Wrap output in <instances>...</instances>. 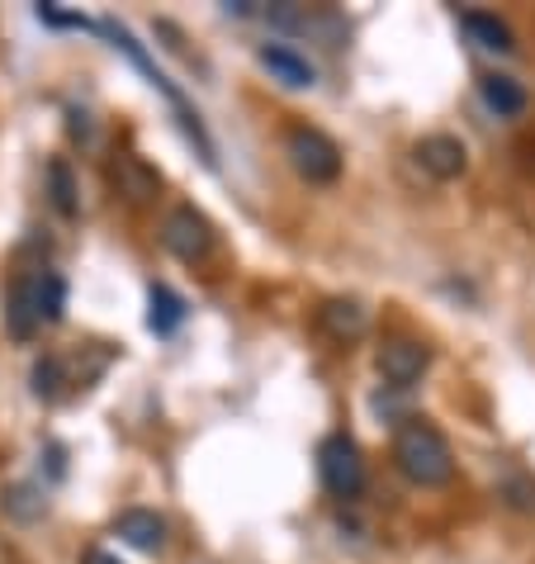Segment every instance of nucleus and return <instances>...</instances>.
<instances>
[{"instance_id":"f03ea898","label":"nucleus","mask_w":535,"mask_h":564,"mask_svg":"<svg viewBox=\"0 0 535 564\" xmlns=\"http://www.w3.org/2000/svg\"><path fill=\"white\" fill-rule=\"evenodd\" d=\"M393 465L417 489H440V484L455 479V451L446 442V432L432 427L427 417H407L398 427V436H393Z\"/></svg>"},{"instance_id":"f3484780","label":"nucleus","mask_w":535,"mask_h":564,"mask_svg":"<svg viewBox=\"0 0 535 564\" xmlns=\"http://www.w3.org/2000/svg\"><path fill=\"white\" fill-rule=\"evenodd\" d=\"M0 508H6L10 522H39L43 512H48V489L43 484H10L6 494H0Z\"/></svg>"},{"instance_id":"4be33fe9","label":"nucleus","mask_w":535,"mask_h":564,"mask_svg":"<svg viewBox=\"0 0 535 564\" xmlns=\"http://www.w3.org/2000/svg\"><path fill=\"white\" fill-rule=\"evenodd\" d=\"M81 564H123L119 555H109V551H100V545H96V551H86V560Z\"/></svg>"},{"instance_id":"6ab92c4d","label":"nucleus","mask_w":535,"mask_h":564,"mask_svg":"<svg viewBox=\"0 0 535 564\" xmlns=\"http://www.w3.org/2000/svg\"><path fill=\"white\" fill-rule=\"evenodd\" d=\"M502 498L516 508V512H535V484L522 479V475H512V479H502Z\"/></svg>"},{"instance_id":"9d476101","label":"nucleus","mask_w":535,"mask_h":564,"mask_svg":"<svg viewBox=\"0 0 535 564\" xmlns=\"http://www.w3.org/2000/svg\"><path fill=\"white\" fill-rule=\"evenodd\" d=\"M261 67L275 76L280 86H290V90H308V86H318V67L298 53V48H290V43H261Z\"/></svg>"},{"instance_id":"2eb2a0df","label":"nucleus","mask_w":535,"mask_h":564,"mask_svg":"<svg viewBox=\"0 0 535 564\" xmlns=\"http://www.w3.org/2000/svg\"><path fill=\"white\" fill-rule=\"evenodd\" d=\"M460 24H465V34L479 43L483 53H516V34L507 29V20H498V14H488V10H465L460 14Z\"/></svg>"},{"instance_id":"dca6fc26","label":"nucleus","mask_w":535,"mask_h":564,"mask_svg":"<svg viewBox=\"0 0 535 564\" xmlns=\"http://www.w3.org/2000/svg\"><path fill=\"white\" fill-rule=\"evenodd\" d=\"M185 300L171 285H162V280H152V290H148V327L156 337H171L176 333V327L185 323Z\"/></svg>"},{"instance_id":"412c9836","label":"nucleus","mask_w":535,"mask_h":564,"mask_svg":"<svg viewBox=\"0 0 535 564\" xmlns=\"http://www.w3.org/2000/svg\"><path fill=\"white\" fill-rule=\"evenodd\" d=\"M72 138H81V143H86V138H90V115H86V109H72Z\"/></svg>"},{"instance_id":"ddd939ff","label":"nucleus","mask_w":535,"mask_h":564,"mask_svg":"<svg viewBox=\"0 0 535 564\" xmlns=\"http://www.w3.org/2000/svg\"><path fill=\"white\" fill-rule=\"evenodd\" d=\"M479 96H483V105L493 109L498 119H516V115H526V105H531L526 86L516 82V76H507V72H488V76H479Z\"/></svg>"},{"instance_id":"423d86ee","label":"nucleus","mask_w":535,"mask_h":564,"mask_svg":"<svg viewBox=\"0 0 535 564\" xmlns=\"http://www.w3.org/2000/svg\"><path fill=\"white\" fill-rule=\"evenodd\" d=\"M265 20L275 29H294V34H313L327 48H341L346 39H351V24H346V14H337L332 6H271L265 10Z\"/></svg>"},{"instance_id":"39448f33","label":"nucleus","mask_w":535,"mask_h":564,"mask_svg":"<svg viewBox=\"0 0 535 564\" xmlns=\"http://www.w3.org/2000/svg\"><path fill=\"white\" fill-rule=\"evenodd\" d=\"M318 475L327 484V494H337V498H356L360 489H365V460H360L356 436H346V432L323 436V446H318Z\"/></svg>"},{"instance_id":"7ed1b4c3","label":"nucleus","mask_w":535,"mask_h":564,"mask_svg":"<svg viewBox=\"0 0 535 564\" xmlns=\"http://www.w3.org/2000/svg\"><path fill=\"white\" fill-rule=\"evenodd\" d=\"M162 247L185 265H204L214 257V247H218V232L195 205H176V209H166V218H162Z\"/></svg>"},{"instance_id":"6e6552de","label":"nucleus","mask_w":535,"mask_h":564,"mask_svg":"<svg viewBox=\"0 0 535 564\" xmlns=\"http://www.w3.org/2000/svg\"><path fill=\"white\" fill-rule=\"evenodd\" d=\"M109 181H114V191L129 199V205H152V199L162 195L156 166H148L138 152H119L114 162H109Z\"/></svg>"},{"instance_id":"aec40b11","label":"nucleus","mask_w":535,"mask_h":564,"mask_svg":"<svg viewBox=\"0 0 535 564\" xmlns=\"http://www.w3.org/2000/svg\"><path fill=\"white\" fill-rule=\"evenodd\" d=\"M34 14H39V20L48 24V29H96V24L86 20V14H72V10H57V6H39Z\"/></svg>"},{"instance_id":"f8f14e48","label":"nucleus","mask_w":535,"mask_h":564,"mask_svg":"<svg viewBox=\"0 0 535 564\" xmlns=\"http://www.w3.org/2000/svg\"><path fill=\"white\" fill-rule=\"evenodd\" d=\"M29 380H34V399H43V403H57V399H67L76 384H86L81 375H76V356H62V351L39 356Z\"/></svg>"},{"instance_id":"0eeeda50","label":"nucleus","mask_w":535,"mask_h":564,"mask_svg":"<svg viewBox=\"0 0 535 564\" xmlns=\"http://www.w3.org/2000/svg\"><path fill=\"white\" fill-rule=\"evenodd\" d=\"M374 366L393 389H413L432 366V347L417 337H384V347L374 351Z\"/></svg>"},{"instance_id":"9b49d317","label":"nucleus","mask_w":535,"mask_h":564,"mask_svg":"<svg viewBox=\"0 0 535 564\" xmlns=\"http://www.w3.org/2000/svg\"><path fill=\"white\" fill-rule=\"evenodd\" d=\"M114 536L123 545H133V551L156 555V551H166V517L152 508H129L114 517Z\"/></svg>"},{"instance_id":"a211bd4d","label":"nucleus","mask_w":535,"mask_h":564,"mask_svg":"<svg viewBox=\"0 0 535 564\" xmlns=\"http://www.w3.org/2000/svg\"><path fill=\"white\" fill-rule=\"evenodd\" d=\"M48 199H53V209L62 218L81 214V191H76V176H72L67 156H53V162H48Z\"/></svg>"},{"instance_id":"f257e3e1","label":"nucleus","mask_w":535,"mask_h":564,"mask_svg":"<svg viewBox=\"0 0 535 564\" xmlns=\"http://www.w3.org/2000/svg\"><path fill=\"white\" fill-rule=\"evenodd\" d=\"M67 318V280L53 265H24L6 285V333L14 341H34L43 327Z\"/></svg>"},{"instance_id":"4468645a","label":"nucleus","mask_w":535,"mask_h":564,"mask_svg":"<svg viewBox=\"0 0 535 564\" xmlns=\"http://www.w3.org/2000/svg\"><path fill=\"white\" fill-rule=\"evenodd\" d=\"M318 323H323L327 337L356 341V337H365V327H370V308L360 304V300H327L318 308Z\"/></svg>"},{"instance_id":"1a4fd4ad","label":"nucleus","mask_w":535,"mask_h":564,"mask_svg":"<svg viewBox=\"0 0 535 564\" xmlns=\"http://www.w3.org/2000/svg\"><path fill=\"white\" fill-rule=\"evenodd\" d=\"M413 156L432 181H455V176H465V166H469V152L455 133H427Z\"/></svg>"},{"instance_id":"20e7f679","label":"nucleus","mask_w":535,"mask_h":564,"mask_svg":"<svg viewBox=\"0 0 535 564\" xmlns=\"http://www.w3.org/2000/svg\"><path fill=\"white\" fill-rule=\"evenodd\" d=\"M285 152L308 185H332L341 176V148L323 129H313V123H294L285 133Z\"/></svg>"}]
</instances>
